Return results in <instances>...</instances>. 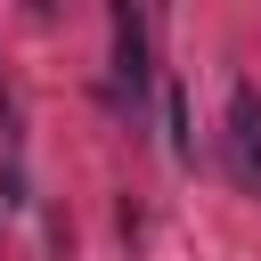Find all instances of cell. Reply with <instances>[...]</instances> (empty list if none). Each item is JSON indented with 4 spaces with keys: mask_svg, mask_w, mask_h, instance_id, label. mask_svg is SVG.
I'll return each instance as SVG.
<instances>
[{
    "mask_svg": "<svg viewBox=\"0 0 261 261\" xmlns=\"http://www.w3.org/2000/svg\"><path fill=\"white\" fill-rule=\"evenodd\" d=\"M228 155H237V171L261 188V98H253V82L228 90Z\"/></svg>",
    "mask_w": 261,
    "mask_h": 261,
    "instance_id": "1",
    "label": "cell"
},
{
    "mask_svg": "<svg viewBox=\"0 0 261 261\" xmlns=\"http://www.w3.org/2000/svg\"><path fill=\"white\" fill-rule=\"evenodd\" d=\"M114 82L130 90V106L147 98V24L130 8H114Z\"/></svg>",
    "mask_w": 261,
    "mask_h": 261,
    "instance_id": "2",
    "label": "cell"
},
{
    "mask_svg": "<svg viewBox=\"0 0 261 261\" xmlns=\"http://www.w3.org/2000/svg\"><path fill=\"white\" fill-rule=\"evenodd\" d=\"M163 130H171V155H188V106H179V90H163Z\"/></svg>",
    "mask_w": 261,
    "mask_h": 261,
    "instance_id": "3",
    "label": "cell"
}]
</instances>
